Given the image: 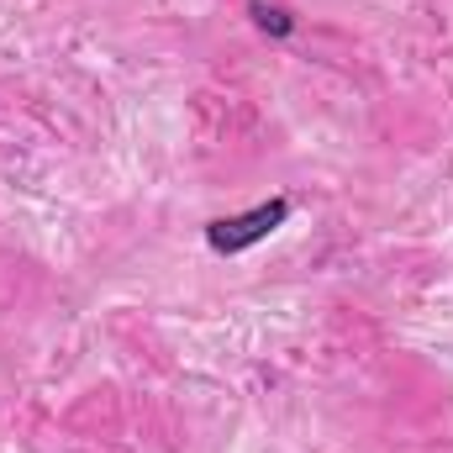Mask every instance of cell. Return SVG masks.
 I'll return each mask as SVG.
<instances>
[{"label": "cell", "instance_id": "cell-1", "mask_svg": "<svg viewBox=\"0 0 453 453\" xmlns=\"http://www.w3.org/2000/svg\"><path fill=\"white\" fill-rule=\"evenodd\" d=\"M285 217H290V201L280 196V201H269V206H253L248 217L211 222V226H206V242H211L217 253H242V248H253L258 237H269L274 226H285Z\"/></svg>", "mask_w": 453, "mask_h": 453}, {"label": "cell", "instance_id": "cell-2", "mask_svg": "<svg viewBox=\"0 0 453 453\" xmlns=\"http://www.w3.org/2000/svg\"><path fill=\"white\" fill-rule=\"evenodd\" d=\"M253 16H258V27H269V32H290V16L280 11V5H264V0H253Z\"/></svg>", "mask_w": 453, "mask_h": 453}]
</instances>
